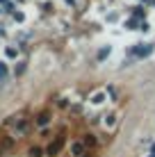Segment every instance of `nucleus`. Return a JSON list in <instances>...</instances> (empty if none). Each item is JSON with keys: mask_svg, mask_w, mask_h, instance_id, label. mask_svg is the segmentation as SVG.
Returning a JSON list of instances; mask_svg holds the SVG:
<instances>
[{"mask_svg": "<svg viewBox=\"0 0 155 157\" xmlns=\"http://www.w3.org/2000/svg\"><path fill=\"white\" fill-rule=\"evenodd\" d=\"M151 52H153V43H137L132 48V55L135 57H148Z\"/></svg>", "mask_w": 155, "mask_h": 157, "instance_id": "f257e3e1", "label": "nucleus"}, {"mask_svg": "<svg viewBox=\"0 0 155 157\" xmlns=\"http://www.w3.org/2000/svg\"><path fill=\"white\" fill-rule=\"evenodd\" d=\"M60 146H62V139H57L55 144H50V146H48V155H57V150H60Z\"/></svg>", "mask_w": 155, "mask_h": 157, "instance_id": "f03ea898", "label": "nucleus"}, {"mask_svg": "<svg viewBox=\"0 0 155 157\" xmlns=\"http://www.w3.org/2000/svg\"><path fill=\"white\" fill-rule=\"evenodd\" d=\"M103 100H105V94H103V91H98V94L91 96V102H94V105H100Z\"/></svg>", "mask_w": 155, "mask_h": 157, "instance_id": "7ed1b4c3", "label": "nucleus"}, {"mask_svg": "<svg viewBox=\"0 0 155 157\" xmlns=\"http://www.w3.org/2000/svg\"><path fill=\"white\" fill-rule=\"evenodd\" d=\"M48 121H50V116H48V114H39V118H37L39 125H48Z\"/></svg>", "mask_w": 155, "mask_h": 157, "instance_id": "20e7f679", "label": "nucleus"}, {"mask_svg": "<svg viewBox=\"0 0 155 157\" xmlns=\"http://www.w3.org/2000/svg\"><path fill=\"white\" fill-rule=\"evenodd\" d=\"M107 55H110V46H105V48H103V50H100V52H98V59H105V57H107Z\"/></svg>", "mask_w": 155, "mask_h": 157, "instance_id": "39448f33", "label": "nucleus"}, {"mask_svg": "<svg viewBox=\"0 0 155 157\" xmlns=\"http://www.w3.org/2000/svg\"><path fill=\"white\" fill-rule=\"evenodd\" d=\"M73 155H82V144H73Z\"/></svg>", "mask_w": 155, "mask_h": 157, "instance_id": "423d86ee", "label": "nucleus"}, {"mask_svg": "<svg viewBox=\"0 0 155 157\" xmlns=\"http://www.w3.org/2000/svg\"><path fill=\"white\" fill-rule=\"evenodd\" d=\"M5 75H7V64L0 62V78H5Z\"/></svg>", "mask_w": 155, "mask_h": 157, "instance_id": "0eeeda50", "label": "nucleus"}, {"mask_svg": "<svg viewBox=\"0 0 155 157\" xmlns=\"http://www.w3.org/2000/svg\"><path fill=\"white\" fill-rule=\"evenodd\" d=\"M126 28H128V30H135V28H137V21H135V18H132V21H128V23H126Z\"/></svg>", "mask_w": 155, "mask_h": 157, "instance_id": "6e6552de", "label": "nucleus"}, {"mask_svg": "<svg viewBox=\"0 0 155 157\" xmlns=\"http://www.w3.org/2000/svg\"><path fill=\"white\" fill-rule=\"evenodd\" d=\"M5 55H7V57H16V48H7V50H5Z\"/></svg>", "mask_w": 155, "mask_h": 157, "instance_id": "1a4fd4ad", "label": "nucleus"}, {"mask_svg": "<svg viewBox=\"0 0 155 157\" xmlns=\"http://www.w3.org/2000/svg\"><path fill=\"white\" fill-rule=\"evenodd\" d=\"M30 155H32V157H41V150H39V148H32Z\"/></svg>", "mask_w": 155, "mask_h": 157, "instance_id": "9d476101", "label": "nucleus"}, {"mask_svg": "<svg viewBox=\"0 0 155 157\" xmlns=\"http://www.w3.org/2000/svg\"><path fill=\"white\" fill-rule=\"evenodd\" d=\"M105 118H107V121H105V123H107V125H110V128H112V125H114V116H112V114H110V116H105Z\"/></svg>", "mask_w": 155, "mask_h": 157, "instance_id": "9b49d317", "label": "nucleus"}, {"mask_svg": "<svg viewBox=\"0 0 155 157\" xmlns=\"http://www.w3.org/2000/svg\"><path fill=\"white\" fill-rule=\"evenodd\" d=\"M94 144H96V139L91 137V134H89V137H87V146H94Z\"/></svg>", "mask_w": 155, "mask_h": 157, "instance_id": "f8f14e48", "label": "nucleus"}, {"mask_svg": "<svg viewBox=\"0 0 155 157\" xmlns=\"http://www.w3.org/2000/svg\"><path fill=\"white\" fill-rule=\"evenodd\" d=\"M151 157H155V153H151Z\"/></svg>", "mask_w": 155, "mask_h": 157, "instance_id": "ddd939ff", "label": "nucleus"}, {"mask_svg": "<svg viewBox=\"0 0 155 157\" xmlns=\"http://www.w3.org/2000/svg\"><path fill=\"white\" fill-rule=\"evenodd\" d=\"M0 2H7V0H0Z\"/></svg>", "mask_w": 155, "mask_h": 157, "instance_id": "4468645a", "label": "nucleus"}]
</instances>
